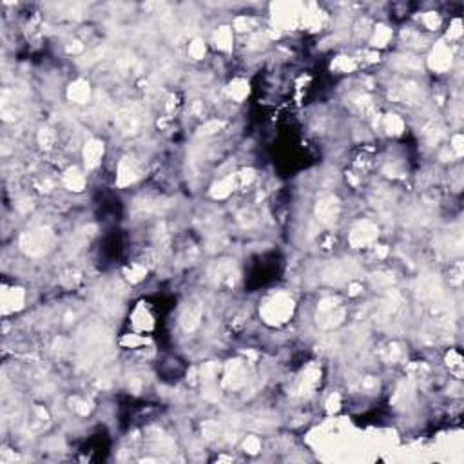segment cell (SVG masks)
Instances as JSON below:
<instances>
[{
  "label": "cell",
  "instance_id": "1",
  "mask_svg": "<svg viewBox=\"0 0 464 464\" xmlns=\"http://www.w3.org/2000/svg\"><path fill=\"white\" fill-rule=\"evenodd\" d=\"M294 307L295 305L290 295L285 292H277V294L270 295L269 300H265V303L259 308V315L267 325L280 326L292 318Z\"/></svg>",
  "mask_w": 464,
  "mask_h": 464
},
{
  "label": "cell",
  "instance_id": "2",
  "mask_svg": "<svg viewBox=\"0 0 464 464\" xmlns=\"http://www.w3.org/2000/svg\"><path fill=\"white\" fill-rule=\"evenodd\" d=\"M53 243H54L53 230L47 229V227H36V229L27 230V232H24L20 236L18 245L24 254H27L31 257H40L49 252Z\"/></svg>",
  "mask_w": 464,
  "mask_h": 464
},
{
  "label": "cell",
  "instance_id": "3",
  "mask_svg": "<svg viewBox=\"0 0 464 464\" xmlns=\"http://www.w3.org/2000/svg\"><path fill=\"white\" fill-rule=\"evenodd\" d=\"M356 274H359V267L352 259L334 261L323 270V281L328 285H343L350 277H356Z\"/></svg>",
  "mask_w": 464,
  "mask_h": 464
},
{
  "label": "cell",
  "instance_id": "4",
  "mask_svg": "<svg viewBox=\"0 0 464 464\" xmlns=\"http://www.w3.org/2000/svg\"><path fill=\"white\" fill-rule=\"evenodd\" d=\"M305 8L300 4H277L274 6V24L280 29H294L303 22Z\"/></svg>",
  "mask_w": 464,
  "mask_h": 464
},
{
  "label": "cell",
  "instance_id": "5",
  "mask_svg": "<svg viewBox=\"0 0 464 464\" xmlns=\"http://www.w3.org/2000/svg\"><path fill=\"white\" fill-rule=\"evenodd\" d=\"M247 368L242 359H232L225 364V374H223V388L229 390H239L247 384Z\"/></svg>",
  "mask_w": 464,
  "mask_h": 464
},
{
  "label": "cell",
  "instance_id": "6",
  "mask_svg": "<svg viewBox=\"0 0 464 464\" xmlns=\"http://www.w3.org/2000/svg\"><path fill=\"white\" fill-rule=\"evenodd\" d=\"M339 211H341L339 200L332 194L321 196L315 203V216L323 225H334L339 218Z\"/></svg>",
  "mask_w": 464,
  "mask_h": 464
},
{
  "label": "cell",
  "instance_id": "7",
  "mask_svg": "<svg viewBox=\"0 0 464 464\" xmlns=\"http://www.w3.org/2000/svg\"><path fill=\"white\" fill-rule=\"evenodd\" d=\"M417 294H419V300L426 301V303H432V305L441 303L442 287H441L439 277L434 276V274H426V276H422L417 285Z\"/></svg>",
  "mask_w": 464,
  "mask_h": 464
},
{
  "label": "cell",
  "instance_id": "8",
  "mask_svg": "<svg viewBox=\"0 0 464 464\" xmlns=\"http://www.w3.org/2000/svg\"><path fill=\"white\" fill-rule=\"evenodd\" d=\"M377 234H379V230H377L376 223H372V221H359L352 229V232H350L348 242H350V245H352V247H356V249H361V247L372 245V243L377 239Z\"/></svg>",
  "mask_w": 464,
  "mask_h": 464
},
{
  "label": "cell",
  "instance_id": "9",
  "mask_svg": "<svg viewBox=\"0 0 464 464\" xmlns=\"http://www.w3.org/2000/svg\"><path fill=\"white\" fill-rule=\"evenodd\" d=\"M116 125L122 131V135H127V136L136 135L140 125H142L140 113L135 107H122L116 113Z\"/></svg>",
  "mask_w": 464,
  "mask_h": 464
},
{
  "label": "cell",
  "instance_id": "10",
  "mask_svg": "<svg viewBox=\"0 0 464 464\" xmlns=\"http://www.w3.org/2000/svg\"><path fill=\"white\" fill-rule=\"evenodd\" d=\"M452 62H453L452 49H450L444 42L435 44V47L432 49L430 58H428L430 67L434 71H437V73H444V71H448L450 67H452Z\"/></svg>",
  "mask_w": 464,
  "mask_h": 464
},
{
  "label": "cell",
  "instance_id": "11",
  "mask_svg": "<svg viewBox=\"0 0 464 464\" xmlns=\"http://www.w3.org/2000/svg\"><path fill=\"white\" fill-rule=\"evenodd\" d=\"M140 176V167L136 163L135 158H122L118 165V174H116V185L118 187H127V185L135 183L136 178Z\"/></svg>",
  "mask_w": 464,
  "mask_h": 464
},
{
  "label": "cell",
  "instance_id": "12",
  "mask_svg": "<svg viewBox=\"0 0 464 464\" xmlns=\"http://www.w3.org/2000/svg\"><path fill=\"white\" fill-rule=\"evenodd\" d=\"M321 381V368H319L318 364H310L307 370L303 372V376L300 377L298 384H295V395H307L314 390L315 386L319 384Z\"/></svg>",
  "mask_w": 464,
  "mask_h": 464
},
{
  "label": "cell",
  "instance_id": "13",
  "mask_svg": "<svg viewBox=\"0 0 464 464\" xmlns=\"http://www.w3.org/2000/svg\"><path fill=\"white\" fill-rule=\"evenodd\" d=\"M201 315H203V310L198 303H187L185 308L181 310L180 315V325L183 326L185 332H194L201 323Z\"/></svg>",
  "mask_w": 464,
  "mask_h": 464
},
{
  "label": "cell",
  "instance_id": "14",
  "mask_svg": "<svg viewBox=\"0 0 464 464\" xmlns=\"http://www.w3.org/2000/svg\"><path fill=\"white\" fill-rule=\"evenodd\" d=\"M26 292L22 288H6L2 292V314H11L24 307Z\"/></svg>",
  "mask_w": 464,
  "mask_h": 464
},
{
  "label": "cell",
  "instance_id": "15",
  "mask_svg": "<svg viewBox=\"0 0 464 464\" xmlns=\"http://www.w3.org/2000/svg\"><path fill=\"white\" fill-rule=\"evenodd\" d=\"M165 207H169V203H165L163 200H154V198H142L136 200L133 205V212L138 216H149L156 214V212L163 211Z\"/></svg>",
  "mask_w": 464,
  "mask_h": 464
},
{
  "label": "cell",
  "instance_id": "16",
  "mask_svg": "<svg viewBox=\"0 0 464 464\" xmlns=\"http://www.w3.org/2000/svg\"><path fill=\"white\" fill-rule=\"evenodd\" d=\"M102 156H104V143L100 140H89L84 147V160L87 169H95L102 161Z\"/></svg>",
  "mask_w": 464,
  "mask_h": 464
},
{
  "label": "cell",
  "instance_id": "17",
  "mask_svg": "<svg viewBox=\"0 0 464 464\" xmlns=\"http://www.w3.org/2000/svg\"><path fill=\"white\" fill-rule=\"evenodd\" d=\"M238 187V181H236V174H227L225 178H221L219 181H216L211 189V196L214 200H223L227 196L232 194V191Z\"/></svg>",
  "mask_w": 464,
  "mask_h": 464
},
{
  "label": "cell",
  "instance_id": "18",
  "mask_svg": "<svg viewBox=\"0 0 464 464\" xmlns=\"http://www.w3.org/2000/svg\"><path fill=\"white\" fill-rule=\"evenodd\" d=\"M67 96H69L71 102H77V104H85L91 98V87L85 80H77L69 85L67 89Z\"/></svg>",
  "mask_w": 464,
  "mask_h": 464
},
{
  "label": "cell",
  "instance_id": "19",
  "mask_svg": "<svg viewBox=\"0 0 464 464\" xmlns=\"http://www.w3.org/2000/svg\"><path fill=\"white\" fill-rule=\"evenodd\" d=\"M343 319H345V308L338 307L334 310L330 312H323V314H318V325L321 328L328 330V328H334V326L341 325Z\"/></svg>",
  "mask_w": 464,
  "mask_h": 464
},
{
  "label": "cell",
  "instance_id": "20",
  "mask_svg": "<svg viewBox=\"0 0 464 464\" xmlns=\"http://www.w3.org/2000/svg\"><path fill=\"white\" fill-rule=\"evenodd\" d=\"M64 185L73 192H82L85 187V176L77 169V167H71V169H67L64 174Z\"/></svg>",
  "mask_w": 464,
  "mask_h": 464
},
{
  "label": "cell",
  "instance_id": "21",
  "mask_svg": "<svg viewBox=\"0 0 464 464\" xmlns=\"http://www.w3.org/2000/svg\"><path fill=\"white\" fill-rule=\"evenodd\" d=\"M133 326L136 330H140V332H145V330L153 328V315L149 314V310L143 305H140L135 310V314H133Z\"/></svg>",
  "mask_w": 464,
  "mask_h": 464
},
{
  "label": "cell",
  "instance_id": "22",
  "mask_svg": "<svg viewBox=\"0 0 464 464\" xmlns=\"http://www.w3.org/2000/svg\"><path fill=\"white\" fill-rule=\"evenodd\" d=\"M422 135H424L426 143L434 147V145H437V143L442 140V136H444V127H442L439 122H430L428 125L424 127V131H422Z\"/></svg>",
  "mask_w": 464,
  "mask_h": 464
},
{
  "label": "cell",
  "instance_id": "23",
  "mask_svg": "<svg viewBox=\"0 0 464 464\" xmlns=\"http://www.w3.org/2000/svg\"><path fill=\"white\" fill-rule=\"evenodd\" d=\"M394 65L401 71H421L422 64L417 57H412V54H403V57H395Z\"/></svg>",
  "mask_w": 464,
  "mask_h": 464
},
{
  "label": "cell",
  "instance_id": "24",
  "mask_svg": "<svg viewBox=\"0 0 464 464\" xmlns=\"http://www.w3.org/2000/svg\"><path fill=\"white\" fill-rule=\"evenodd\" d=\"M214 42L216 47H219L221 51H230L232 49V29L227 26L219 27L214 33Z\"/></svg>",
  "mask_w": 464,
  "mask_h": 464
},
{
  "label": "cell",
  "instance_id": "25",
  "mask_svg": "<svg viewBox=\"0 0 464 464\" xmlns=\"http://www.w3.org/2000/svg\"><path fill=\"white\" fill-rule=\"evenodd\" d=\"M249 82L243 80V78H238V80H232L229 85V95L234 98L236 102H242L247 98V95H249Z\"/></svg>",
  "mask_w": 464,
  "mask_h": 464
},
{
  "label": "cell",
  "instance_id": "26",
  "mask_svg": "<svg viewBox=\"0 0 464 464\" xmlns=\"http://www.w3.org/2000/svg\"><path fill=\"white\" fill-rule=\"evenodd\" d=\"M348 104L352 105V107H356L357 111H361V113L372 111V100H370V96L364 95V92H354V95H350Z\"/></svg>",
  "mask_w": 464,
  "mask_h": 464
},
{
  "label": "cell",
  "instance_id": "27",
  "mask_svg": "<svg viewBox=\"0 0 464 464\" xmlns=\"http://www.w3.org/2000/svg\"><path fill=\"white\" fill-rule=\"evenodd\" d=\"M384 129L388 131V135L399 136V135H403V131H404V122L397 115H388L386 118H384Z\"/></svg>",
  "mask_w": 464,
  "mask_h": 464
},
{
  "label": "cell",
  "instance_id": "28",
  "mask_svg": "<svg viewBox=\"0 0 464 464\" xmlns=\"http://www.w3.org/2000/svg\"><path fill=\"white\" fill-rule=\"evenodd\" d=\"M392 39V29L386 26H377L372 36V46L374 47H384Z\"/></svg>",
  "mask_w": 464,
  "mask_h": 464
},
{
  "label": "cell",
  "instance_id": "29",
  "mask_svg": "<svg viewBox=\"0 0 464 464\" xmlns=\"http://www.w3.org/2000/svg\"><path fill=\"white\" fill-rule=\"evenodd\" d=\"M145 274H147V267L142 263H133L131 267L125 269V277L131 281V283H138V281H142L143 277H145Z\"/></svg>",
  "mask_w": 464,
  "mask_h": 464
},
{
  "label": "cell",
  "instance_id": "30",
  "mask_svg": "<svg viewBox=\"0 0 464 464\" xmlns=\"http://www.w3.org/2000/svg\"><path fill=\"white\" fill-rule=\"evenodd\" d=\"M403 42L406 44L408 47H415V49H421V47L426 46V39L421 35V33H417V31H404L403 33Z\"/></svg>",
  "mask_w": 464,
  "mask_h": 464
},
{
  "label": "cell",
  "instance_id": "31",
  "mask_svg": "<svg viewBox=\"0 0 464 464\" xmlns=\"http://www.w3.org/2000/svg\"><path fill=\"white\" fill-rule=\"evenodd\" d=\"M357 67L356 60L350 57H338L334 62H332V69L339 71V73H352Z\"/></svg>",
  "mask_w": 464,
  "mask_h": 464
},
{
  "label": "cell",
  "instance_id": "32",
  "mask_svg": "<svg viewBox=\"0 0 464 464\" xmlns=\"http://www.w3.org/2000/svg\"><path fill=\"white\" fill-rule=\"evenodd\" d=\"M54 140H57V133H54L51 127H42L39 133V143L42 149L49 151L51 147L54 145Z\"/></svg>",
  "mask_w": 464,
  "mask_h": 464
},
{
  "label": "cell",
  "instance_id": "33",
  "mask_svg": "<svg viewBox=\"0 0 464 464\" xmlns=\"http://www.w3.org/2000/svg\"><path fill=\"white\" fill-rule=\"evenodd\" d=\"M80 280H82L80 272H78V270H73V269L65 270V272H62V276H60V283L64 285L65 288L77 287V285L80 283Z\"/></svg>",
  "mask_w": 464,
  "mask_h": 464
},
{
  "label": "cell",
  "instance_id": "34",
  "mask_svg": "<svg viewBox=\"0 0 464 464\" xmlns=\"http://www.w3.org/2000/svg\"><path fill=\"white\" fill-rule=\"evenodd\" d=\"M201 434H203V437L207 439V441H214V439L221 434V428H219V424L216 421H205L203 424H201Z\"/></svg>",
  "mask_w": 464,
  "mask_h": 464
},
{
  "label": "cell",
  "instance_id": "35",
  "mask_svg": "<svg viewBox=\"0 0 464 464\" xmlns=\"http://www.w3.org/2000/svg\"><path fill=\"white\" fill-rule=\"evenodd\" d=\"M223 127H225V122H221V120H211V122L203 123V125L200 127L198 135L200 136H211V135H214V133H218V131H221Z\"/></svg>",
  "mask_w": 464,
  "mask_h": 464
},
{
  "label": "cell",
  "instance_id": "36",
  "mask_svg": "<svg viewBox=\"0 0 464 464\" xmlns=\"http://www.w3.org/2000/svg\"><path fill=\"white\" fill-rule=\"evenodd\" d=\"M338 307H341V300H339V298H334V295H330V298H325V300L319 301L318 314L330 312V310H334V308H338Z\"/></svg>",
  "mask_w": 464,
  "mask_h": 464
},
{
  "label": "cell",
  "instance_id": "37",
  "mask_svg": "<svg viewBox=\"0 0 464 464\" xmlns=\"http://www.w3.org/2000/svg\"><path fill=\"white\" fill-rule=\"evenodd\" d=\"M410 395H412V383H410V381H404V383L401 384L399 388H397V392H395L394 403H404V401H406Z\"/></svg>",
  "mask_w": 464,
  "mask_h": 464
},
{
  "label": "cell",
  "instance_id": "38",
  "mask_svg": "<svg viewBox=\"0 0 464 464\" xmlns=\"http://www.w3.org/2000/svg\"><path fill=\"white\" fill-rule=\"evenodd\" d=\"M399 357H401V348H399V345H395V343L388 345L386 348L383 350V359L386 361V363H395Z\"/></svg>",
  "mask_w": 464,
  "mask_h": 464
},
{
  "label": "cell",
  "instance_id": "39",
  "mask_svg": "<svg viewBox=\"0 0 464 464\" xmlns=\"http://www.w3.org/2000/svg\"><path fill=\"white\" fill-rule=\"evenodd\" d=\"M243 450H245L247 453H250V455H256V453L261 450L259 439H257L256 435H249V437L243 441Z\"/></svg>",
  "mask_w": 464,
  "mask_h": 464
},
{
  "label": "cell",
  "instance_id": "40",
  "mask_svg": "<svg viewBox=\"0 0 464 464\" xmlns=\"http://www.w3.org/2000/svg\"><path fill=\"white\" fill-rule=\"evenodd\" d=\"M227 239L223 234H214L211 239L207 242V250L209 252H218V250H221L223 247H225Z\"/></svg>",
  "mask_w": 464,
  "mask_h": 464
},
{
  "label": "cell",
  "instance_id": "41",
  "mask_svg": "<svg viewBox=\"0 0 464 464\" xmlns=\"http://www.w3.org/2000/svg\"><path fill=\"white\" fill-rule=\"evenodd\" d=\"M191 57L192 58H196V60H201V58L205 57V44H203V40H200V39H194L192 40V44H191Z\"/></svg>",
  "mask_w": 464,
  "mask_h": 464
},
{
  "label": "cell",
  "instance_id": "42",
  "mask_svg": "<svg viewBox=\"0 0 464 464\" xmlns=\"http://www.w3.org/2000/svg\"><path fill=\"white\" fill-rule=\"evenodd\" d=\"M147 339L145 338H140L136 334H127L125 338H122V345L127 346V348H136L140 345H145Z\"/></svg>",
  "mask_w": 464,
  "mask_h": 464
},
{
  "label": "cell",
  "instance_id": "43",
  "mask_svg": "<svg viewBox=\"0 0 464 464\" xmlns=\"http://www.w3.org/2000/svg\"><path fill=\"white\" fill-rule=\"evenodd\" d=\"M422 22H424V26L428 27V29L435 31V29H439V26H441V16L434 11L426 13V15H422Z\"/></svg>",
  "mask_w": 464,
  "mask_h": 464
},
{
  "label": "cell",
  "instance_id": "44",
  "mask_svg": "<svg viewBox=\"0 0 464 464\" xmlns=\"http://www.w3.org/2000/svg\"><path fill=\"white\" fill-rule=\"evenodd\" d=\"M372 283L376 285V287H390V285L394 283V276H392V274H384V272L372 274Z\"/></svg>",
  "mask_w": 464,
  "mask_h": 464
},
{
  "label": "cell",
  "instance_id": "45",
  "mask_svg": "<svg viewBox=\"0 0 464 464\" xmlns=\"http://www.w3.org/2000/svg\"><path fill=\"white\" fill-rule=\"evenodd\" d=\"M254 26V20L249 18V16H238L234 20V29L239 31V33H245V31H250Z\"/></svg>",
  "mask_w": 464,
  "mask_h": 464
},
{
  "label": "cell",
  "instance_id": "46",
  "mask_svg": "<svg viewBox=\"0 0 464 464\" xmlns=\"http://www.w3.org/2000/svg\"><path fill=\"white\" fill-rule=\"evenodd\" d=\"M254 180V171L252 169H245L242 173L236 174V181H238V187H245V185L252 183Z\"/></svg>",
  "mask_w": 464,
  "mask_h": 464
},
{
  "label": "cell",
  "instance_id": "47",
  "mask_svg": "<svg viewBox=\"0 0 464 464\" xmlns=\"http://www.w3.org/2000/svg\"><path fill=\"white\" fill-rule=\"evenodd\" d=\"M462 143H464L462 135H455V136H453V138H452V145H450V149H452L453 153H455V156H462V153H464Z\"/></svg>",
  "mask_w": 464,
  "mask_h": 464
},
{
  "label": "cell",
  "instance_id": "48",
  "mask_svg": "<svg viewBox=\"0 0 464 464\" xmlns=\"http://www.w3.org/2000/svg\"><path fill=\"white\" fill-rule=\"evenodd\" d=\"M446 361H448L450 366L455 370H460V366H462V357H460L455 350H450V354L446 356Z\"/></svg>",
  "mask_w": 464,
  "mask_h": 464
},
{
  "label": "cell",
  "instance_id": "49",
  "mask_svg": "<svg viewBox=\"0 0 464 464\" xmlns=\"http://www.w3.org/2000/svg\"><path fill=\"white\" fill-rule=\"evenodd\" d=\"M339 406H341V397H339V394L330 395L328 401H326V410L328 412H338Z\"/></svg>",
  "mask_w": 464,
  "mask_h": 464
},
{
  "label": "cell",
  "instance_id": "50",
  "mask_svg": "<svg viewBox=\"0 0 464 464\" xmlns=\"http://www.w3.org/2000/svg\"><path fill=\"white\" fill-rule=\"evenodd\" d=\"M265 42H267V35L257 33V35H254L252 39L249 40V47L250 49H259V47L265 46Z\"/></svg>",
  "mask_w": 464,
  "mask_h": 464
},
{
  "label": "cell",
  "instance_id": "51",
  "mask_svg": "<svg viewBox=\"0 0 464 464\" xmlns=\"http://www.w3.org/2000/svg\"><path fill=\"white\" fill-rule=\"evenodd\" d=\"M377 386H379V383H377V379H376V377H372V376L364 377V379L361 381V388H363V390H366V392H374Z\"/></svg>",
  "mask_w": 464,
  "mask_h": 464
},
{
  "label": "cell",
  "instance_id": "52",
  "mask_svg": "<svg viewBox=\"0 0 464 464\" xmlns=\"http://www.w3.org/2000/svg\"><path fill=\"white\" fill-rule=\"evenodd\" d=\"M450 281H452V285H455V287L460 285V281H462V265L460 263H457L455 267H453V272H452Z\"/></svg>",
  "mask_w": 464,
  "mask_h": 464
},
{
  "label": "cell",
  "instance_id": "53",
  "mask_svg": "<svg viewBox=\"0 0 464 464\" xmlns=\"http://www.w3.org/2000/svg\"><path fill=\"white\" fill-rule=\"evenodd\" d=\"M460 35H462V22L460 20H453L452 27L448 31V36L450 39H459Z\"/></svg>",
  "mask_w": 464,
  "mask_h": 464
},
{
  "label": "cell",
  "instance_id": "54",
  "mask_svg": "<svg viewBox=\"0 0 464 464\" xmlns=\"http://www.w3.org/2000/svg\"><path fill=\"white\" fill-rule=\"evenodd\" d=\"M75 410L80 415H87L91 412V404L87 401H75Z\"/></svg>",
  "mask_w": 464,
  "mask_h": 464
},
{
  "label": "cell",
  "instance_id": "55",
  "mask_svg": "<svg viewBox=\"0 0 464 464\" xmlns=\"http://www.w3.org/2000/svg\"><path fill=\"white\" fill-rule=\"evenodd\" d=\"M384 174L386 176H401L403 174V171H401V167L397 163H388L386 167H384Z\"/></svg>",
  "mask_w": 464,
  "mask_h": 464
},
{
  "label": "cell",
  "instance_id": "56",
  "mask_svg": "<svg viewBox=\"0 0 464 464\" xmlns=\"http://www.w3.org/2000/svg\"><path fill=\"white\" fill-rule=\"evenodd\" d=\"M85 47H84V44L82 42H78V40H75V42H71L69 46L65 47V51H67V53H73V54H77V53H82V51H84Z\"/></svg>",
  "mask_w": 464,
  "mask_h": 464
},
{
  "label": "cell",
  "instance_id": "57",
  "mask_svg": "<svg viewBox=\"0 0 464 464\" xmlns=\"http://www.w3.org/2000/svg\"><path fill=\"white\" fill-rule=\"evenodd\" d=\"M239 219H242V223H245V225H252V223L257 221L256 216H254L252 212H247V211L239 214Z\"/></svg>",
  "mask_w": 464,
  "mask_h": 464
},
{
  "label": "cell",
  "instance_id": "58",
  "mask_svg": "<svg viewBox=\"0 0 464 464\" xmlns=\"http://www.w3.org/2000/svg\"><path fill=\"white\" fill-rule=\"evenodd\" d=\"M33 207V203H31V200H24V201H20L18 203V209L22 212H26V211H29V209Z\"/></svg>",
  "mask_w": 464,
  "mask_h": 464
},
{
  "label": "cell",
  "instance_id": "59",
  "mask_svg": "<svg viewBox=\"0 0 464 464\" xmlns=\"http://www.w3.org/2000/svg\"><path fill=\"white\" fill-rule=\"evenodd\" d=\"M140 386H142V384H140V381H138V379H133V381H131V383H129V388H131V390H133V392H135V394H138V392H140Z\"/></svg>",
  "mask_w": 464,
  "mask_h": 464
},
{
  "label": "cell",
  "instance_id": "60",
  "mask_svg": "<svg viewBox=\"0 0 464 464\" xmlns=\"http://www.w3.org/2000/svg\"><path fill=\"white\" fill-rule=\"evenodd\" d=\"M376 254H377V257H384V256H386V254H388V247H384V245L377 247Z\"/></svg>",
  "mask_w": 464,
  "mask_h": 464
},
{
  "label": "cell",
  "instance_id": "61",
  "mask_svg": "<svg viewBox=\"0 0 464 464\" xmlns=\"http://www.w3.org/2000/svg\"><path fill=\"white\" fill-rule=\"evenodd\" d=\"M359 292H361V285H357V283L350 285V295H357Z\"/></svg>",
  "mask_w": 464,
  "mask_h": 464
}]
</instances>
